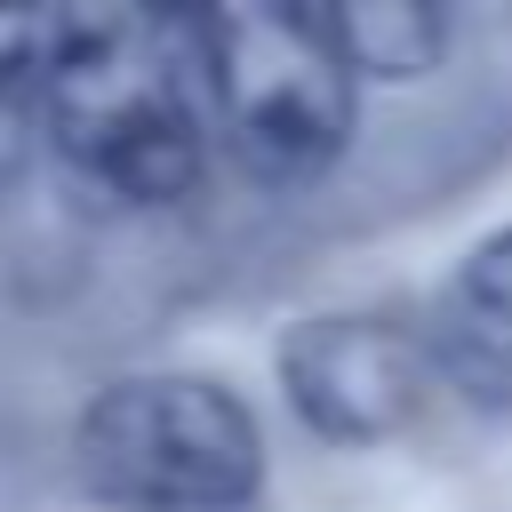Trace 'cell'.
I'll list each match as a JSON object with an SVG mask.
<instances>
[{
  "instance_id": "obj_7",
  "label": "cell",
  "mask_w": 512,
  "mask_h": 512,
  "mask_svg": "<svg viewBox=\"0 0 512 512\" xmlns=\"http://www.w3.org/2000/svg\"><path fill=\"white\" fill-rule=\"evenodd\" d=\"M56 8H0V176L24 168L40 136V80H48Z\"/></svg>"
},
{
  "instance_id": "obj_1",
  "label": "cell",
  "mask_w": 512,
  "mask_h": 512,
  "mask_svg": "<svg viewBox=\"0 0 512 512\" xmlns=\"http://www.w3.org/2000/svg\"><path fill=\"white\" fill-rule=\"evenodd\" d=\"M40 136L112 200L168 208L208 176V96L184 8H56Z\"/></svg>"
},
{
  "instance_id": "obj_4",
  "label": "cell",
  "mask_w": 512,
  "mask_h": 512,
  "mask_svg": "<svg viewBox=\"0 0 512 512\" xmlns=\"http://www.w3.org/2000/svg\"><path fill=\"white\" fill-rule=\"evenodd\" d=\"M272 368L296 424L328 448L400 440L432 408V384H440L424 320H392V312H304L280 336Z\"/></svg>"
},
{
  "instance_id": "obj_3",
  "label": "cell",
  "mask_w": 512,
  "mask_h": 512,
  "mask_svg": "<svg viewBox=\"0 0 512 512\" xmlns=\"http://www.w3.org/2000/svg\"><path fill=\"white\" fill-rule=\"evenodd\" d=\"M264 464L256 408L192 368L112 376L72 416V480L112 512H248Z\"/></svg>"
},
{
  "instance_id": "obj_2",
  "label": "cell",
  "mask_w": 512,
  "mask_h": 512,
  "mask_svg": "<svg viewBox=\"0 0 512 512\" xmlns=\"http://www.w3.org/2000/svg\"><path fill=\"white\" fill-rule=\"evenodd\" d=\"M208 128L224 136L232 168L304 192L352 152L360 72L336 48V16L312 0H216L184 8Z\"/></svg>"
},
{
  "instance_id": "obj_6",
  "label": "cell",
  "mask_w": 512,
  "mask_h": 512,
  "mask_svg": "<svg viewBox=\"0 0 512 512\" xmlns=\"http://www.w3.org/2000/svg\"><path fill=\"white\" fill-rule=\"evenodd\" d=\"M336 16V48L360 80H424L448 56V8L432 0H344Z\"/></svg>"
},
{
  "instance_id": "obj_5",
  "label": "cell",
  "mask_w": 512,
  "mask_h": 512,
  "mask_svg": "<svg viewBox=\"0 0 512 512\" xmlns=\"http://www.w3.org/2000/svg\"><path fill=\"white\" fill-rule=\"evenodd\" d=\"M432 368L480 416H512V224L472 240L424 312Z\"/></svg>"
}]
</instances>
